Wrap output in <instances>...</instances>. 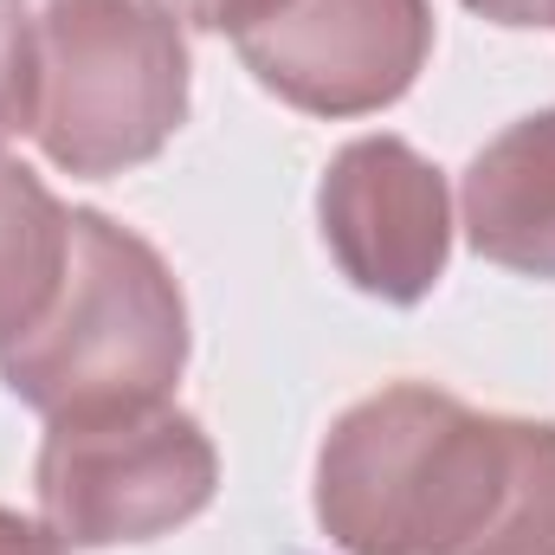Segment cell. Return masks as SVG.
I'll return each instance as SVG.
<instances>
[{
	"label": "cell",
	"mask_w": 555,
	"mask_h": 555,
	"mask_svg": "<svg viewBox=\"0 0 555 555\" xmlns=\"http://www.w3.org/2000/svg\"><path fill=\"white\" fill-rule=\"evenodd\" d=\"M537 420L395 382L323 433L317 524L343 555H478L504 524Z\"/></svg>",
	"instance_id": "obj_1"
},
{
	"label": "cell",
	"mask_w": 555,
	"mask_h": 555,
	"mask_svg": "<svg viewBox=\"0 0 555 555\" xmlns=\"http://www.w3.org/2000/svg\"><path fill=\"white\" fill-rule=\"evenodd\" d=\"M188 369V297L162 253L98 207H72V259L46 317L0 343V382L33 414L168 401Z\"/></svg>",
	"instance_id": "obj_2"
},
{
	"label": "cell",
	"mask_w": 555,
	"mask_h": 555,
	"mask_svg": "<svg viewBox=\"0 0 555 555\" xmlns=\"http://www.w3.org/2000/svg\"><path fill=\"white\" fill-rule=\"evenodd\" d=\"M188 124V39L155 0H46L39 124L52 168L104 181L155 162Z\"/></svg>",
	"instance_id": "obj_3"
},
{
	"label": "cell",
	"mask_w": 555,
	"mask_h": 555,
	"mask_svg": "<svg viewBox=\"0 0 555 555\" xmlns=\"http://www.w3.org/2000/svg\"><path fill=\"white\" fill-rule=\"evenodd\" d=\"M39 517L65 550L155 543L194 524L220 491V452L168 401L52 414L33 465Z\"/></svg>",
	"instance_id": "obj_4"
},
{
	"label": "cell",
	"mask_w": 555,
	"mask_h": 555,
	"mask_svg": "<svg viewBox=\"0 0 555 555\" xmlns=\"http://www.w3.org/2000/svg\"><path fill=\"white\" fill-rule=\"evenodd\" d=\"M246 72L304 117H369L414 91L433 52L426 0H266L233 33Z\"/></svg>",
	"instance_id": "obj_5"
},
{
	"label": "cell",
	"mask_w": 555,
	"mask_h": 555,
	"mask_svg": "<svg viewBox=\"0 0 555 555\" xmlns=\"http://www.w3.org/2000/svg\"><path fill=\"white\" fill-rule=\"evenodd\" d=\"M323 246L343 278L382 304H420L452 253L446 175L401 137H356L317 188Z\"/></svg>",
	"instance_id": "obj_6"
},
{
	"label": "cell",
	"mask_w": 555,
	"mask_h": 555,
	"mask_svg": "<svg viewBox=\"0 0 555 555\" xmlns=\"http://www.w3.org/2000/svg\"><path fill=\"white\" fill-rule=\"evenodd\" d=\"M459 214L478 259L555 284V104L517 117L472 155Z\"/></svg>",
	"instance_id": "obj_7"
},
{
	"label": "cell",
	"mask_w": 555,
	"mask_h": 555,
	"mask_svg": "<svg viewBox=\"0 0 555 555\" xmlns=\"http://www.w3.org/2000/svg\"><path fill=\"white\" fill-rule=\"evenodd\" d=\"M72 259V207L13 155H0V343L26 336Z\"/></svg>",
	"instance_id": "obj_8"
},
{
	"label": "cell",
	"mask_w": 555,
	"mask_h": 555,
	"mask_svg": "<svg viewBox=\"0 0 555 555\" xmlns=\"http://www.w3.org/2000/svg\"><path fill=\"white\" fill-rule=\"evenodd\" d=\"M478 555H555V426L550 420H537L524 485H517L504 524L485 537Z\"/></svg>",
	"instance_id": "obj_9"
},
{
	"label": "cell",
	"mask_w": 555,
	"mask_h": 555,
	"mask_svg": "<svg viewBox=\"0 0 555 555\" xmlns=\"http://www.w3.org/2000/svg\"><path fill=\"white\" fill-rule=\"evenodd\" d=\"M39 124V20L20 0H0V142Z\"/></svg>",
	"instance_id": "obj_10"
},
{
	"label": "cell",
	"mask_w": 555,
	"mask_h": 555,
	"mask_svg": "<svg viewBox=\"0 0 555 555\" xmlns=\"http://www.w3.org/2000/svg\"><path fill=\"white\" fill-rule=\"evenodd\" d=\"M162 13H175L181 26H201V33H240L266 0H155Z\"/></svg>",
	"instance_id": "obj_11"
},
{
	"label": "cell",
	"mask_w": 555,
	"mask_h": 555,
	"mask_svg": "<svg viewBox=\"0 0 555 555\" xmlns=\"http://www.w3.org/2000/svg\"><path fill=\"white\" fill-rule=\"evenodd\" d=\"M0 555H65V543L46 524H33V517H20V511L0 504Z\"/></svg>",
	"instance_id": "obj_12"
},
{
	"label": "cell",
	"mask_w": 555,
	"mask_h": 555,
	"mask_svg": "<svg viewBox=\"0 0 555 555\" xmlns=\"http://www.w3.org/2000/svg\"><path fill=\"white\" fill-rule=\"evenodd\" d=\"M465 7L498 26H555V0H465Z\"/></svg>",
	"instance_id": "obj_13"
}]
</instances>
